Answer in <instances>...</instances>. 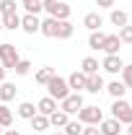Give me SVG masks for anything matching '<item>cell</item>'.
Instances as JSON below:
<instances>
[{"mask_svg": "<svg viewBox=\"0 0 132 135\" xmlns=\"http://www.w3.org/2000/svg\"><path fill=\"white\" fill-rule=\"evenodd\" d=\"M3 135H21L18 130H3Z\"/></svg>", "mask_w": 132, "mask_h": 135, "instance_id": "cell-36", "label": "cell"}, {"mask_svg": "<svg viewBox=\"0 0 132 135\" xmlns=\"http://www.w3.org/2000/svg\"><path fill=\"white\" fill-rule=\"evenodd\" d=\"M80 135H101V130H99V125H83Z\"/></svg>", "mask_w": 132, "mask_h": 135, "instance_id": "cell-34", "label": "cell"}, {"mask_svg": "<svg viewBox=\"0 0 132 135\" xmlns=\"http://www.w3.org/2000/svg\"><path fill=\"white\" fill-rule=\"evenodd\" d=\"M116 36H119V42H122V44H132V26H130V23H127V26H122Z\"/></svg>", "mask_w": 132, "mask_h": 135, "instance_id": "cell-32", "label": "cell"}, {"mask_svg": "<svg viewBox=\"0 0 132 135\" xmlns=\"http://www.w3.org/2000/svg\"><path fill=\"white\" fill-rule=\"evenodd\" d=\"M99 60L96 57H83V62H80V73H85V75H93V73H99Z\"/></svg>", "mask_w": 132, "mask_h": 135, "instance_id": "cell-22", "label": "cell"}, {"mask_svg": "<svg viewBox=\"0 0 132 135\" xmlns=\"http://www.w3.org/2000/svg\"><path fill=\"white\" fill-rule=\"evenodd\" d=\"M122 83L127 86V88H132V62L122 68Z\"/></svg>", "mask_w": 132, "mask_h": 135, "instance_id": "cell-33", "label": "cell"}, {"mask_svg": "<svg viewBox=\"0 0 132 135\" xmlns=\"http://www.w3.org/2000/svg\"><path fill=\"white\" fill-rule=\"evenodd\" d=\"M67 122H70V114H65L62 109H57V112L49 114V125H52V127H60V130H62Z\"/></svg>", "mask_w": 132, "mask_h": 135, "instance_id": "cell-19", "label": "cell"}, {"mask_svg": "<svg viewBox=\"0 0 132 135\" xmlns=\"http://www.w3.org/2000/svg\"><path fill=\"white\" fill-rule=\"evenodd\" d=\"M75 34V26L70 21H57V29H54V39H70Z\"/></svg>", "mask_w": 132, "mask_h": 135, "instance_id": "cell-13", "label": "cell"}, {"mask_svg": "<svg viewBox=\"0 0 132 135\" xmlns=\"http://www.w3.org/2000/svg\"><path fill=\"white\" fill-rule=\"evenodd\" d=\"M29 122H31V130H34V133H44V130L49 127V117H44V114H34Z\"/></svg>", "mask_w": 132, "mask_h": 135, "instance_id": "cell-21", "label": "cell"}, {"mask_svg": "<svg viewBox=\"0 0 132 135\" xmlns=\"http://www.w3.org/2000/svg\"><path fill=\"white\" fill-rule=\"evenodd\" d=\"M16 0H0V16H8V13H18L16 11Z\"/></svg>", "mask_w": 132, "mask_h": 135, "instance_id": "cell-30", "label": "cell"}, {"mask_svg": "<svg viewBox=\"0 0 132 135\" xmlns=\"http://www.w3.org/2000/svg\"><path fill=\"white\" fill-rule=\"evenodd\" d=\"M0 18H3V29H11V31L21 29V16L18 13H8V16H0Z\"/></svg>", "mask_w": 132, "mask_h": 135, "instance_id": "cell-26", "label": "cell"}, {"mask_svg": "<svg viewBox=\"0 0 132 135\" xmlns=\"http://www.w3.org/2000/svg\"><path fill=\"white\" fill-rule=\"evenodd\" d=\"M0 31H3V18H0Z\"/></svg>", "mask_w": 132, "mask_h": 135, "instance_id": "cell-40", "label": "cell"}, {"mask_svg": "<svg viewBox=\"0 0 132 135\" xmlns=\"http://www.w3.org/2000/svg\"><path fill=\"white\" fill-rule=\"evenodd\" d=\"M119 47H122L119 36H116V34H106V42H104L101 52H104V55H119Z\"/></svg>", "mask_w": 132, "mask_h": 135, "instance_id": "cell-12", "label": "cell"}, {"mask_svg": "<svg viewBox=\"0 0 132 135\" xmlns=\"http://www.w3.org/2000/svg\"><path fill=\"white\" fill-rule=\"evenodd\" d=\"M62 133H65V135H80V133H83V122H78V119H70L65 127H62Z\"/></svg>", "mask_w": 132, "mask_h": 135, "instance_id": "cell-29", "label": "cell"}, {"mask_svg": "<svg viewBox=\"0 0 132 135\" xmlns=\"http://www.w3.org/2000/svg\"><path fill=\"white\" fill-rule=\"evenodd\" d=\"M47 91H49L47 96H52L54 101H62V99L67 96V94H70V86H67V78H60V75H54V78H52L49 83H47Z\"/></svg>", "mask_w": 132, "mask_h": 135, "instance_id": "cell-4", "label": "cell"}, {"mask_svg": "<svg viewBox=\"0 0 132 135\" xmlns=\"http://www.w3.org/2000/svg\"><path fill=\"white\" fill-rule=\"evenodd\" d=\"M54 75H57L54 68H49V65H47V68H39V70H36V83H39V86H47Z\"/></svg>", "mask_w": 132, "mask_h": 135, "instance_id": "cell-20", "label": "cell"}, {"mask_svg": "<svg viewBox=\"0 0 132 135\" xmlns=\"http://www.w3.org/2000/svg\"><path fill=\"white\" fill-rule=\"evenodd\" d=\"M16 83H8V81H3V83H0V101H3V104H8V101H13L16 99Z\"/></svg>", "mask_w": 132, "mask_h": 135, "instance_id": "cell-15", "label": "cell"}, {"mask_svg": "<svg viewBox=\"0 0 132 135\" xmlns=\"http://www.w3.org/2000/svg\"><path fill=\"white\" fill-rule=\"evenodd\" d=\"M52 135H65V133H62V130H57V133H52Z\"/></svg>", "mask_w": 132, "mask_h": 135, "instance_id": "cell-39", "label": "cell"}, {"mask_svg": "<svg viewBox=\"0 0 132 135\" xmlns=\"http://www.w3.org/2000/svg\"><path fill=\"white\" fill-rule=\"evenodd\" d=\"M0 135H3V127H0Z\"/></svg>", "mask_w": 132, "mask_h": 135, "instance_id": "cell-41", "label": "cell"}, {"mask_svg": "<svg viewBox=\"0 0 132 135\" xmlns=\"http://www.w3.org/2000/svg\"><path fill=\"white\" fill-rule=\"evenodd\" d=\"M104 88L109 91V96H111V99H122V96H124V91H127V86L122 83V81H111V83L104 86Z\"/></svg>", "mask_w": 132, "mask_h": 135, "instance_id": "cell-23", "label": "cell"}, {"mask_svg": "<svg viewBox=\"0 0 132 135\" xmlns=\"http://www.w3.org/2000/svg\"><path fill=\"white\" fill-rule=\"evenodd\" d=\"M101 68H104L106 73L116 75V73H122L124 62H122V57H119V55H106V57H104V62H101Z\"/></svg>", "mask_w": 132, "mask_h": 135, "instance_id": "cell-8", "label": "cell"}, {"mask_svg": "<svg viewBox=\"0 0 132 135\" xmlns=\"http://www.w3.org/2000/svg\"><path fill=\"white\" fill-rule=\"evenodd\" d=\"M99 8H114V0H96Z\"/></svg>", "mask_w": 132, "mask_h": 135, "instance_id": "cell-35", "label": "cell"}, {"mask_svg": "<svg viewBox=\"0 0 132 135\" xmlns=\"http://www.w3.org/2000/svg\"><path fill=\"white\" fill-rule=\"evenodd\" d=\"M21 5L26 8V13H31V16H39L44 8H42V0H21Z\"/></svg>", "mask_w": 132, "mask_h": 135, "instance_id": "cell-28", "label": "cell"}, {"mask_svg": "<svg viewBox=\"0 0 132 135\" xmlns=\"http://www.w3.org/2000/svg\"><path fill=\"white\" fill-rule=\"evenodd\" d=\"M31 62H29V60H18L16 62V68H13V73H16V75H29V73H31Z\"/></svg>", "mask_w": 132, "mask_h": 135, "instance_id": "cell-31", "label": "cell"}, {"mask_svg": "<svg viewBox=\"0 0 132 135\" xmlns=\"http://www.w3.org/2000/svg\"><path fill=\"white\" fill-rule=\"evenodd\" d=\"M85 81H88V75L80 73V70H75V73L67 75V86H70V91H75V94L85 91Z\"/></svg>", "mask_w": 132, "mask_h": 135, "instance_id": "cell-7", "label": "cell"}, {"mask_svg": "<svg viewBox=\"0 0 132 135\" xmlns=\"http://www.w3.org/2000/svg\"><path fill=\"white\" fill-rule=\"evenodd\" d=\"M104 86H106L104 78H101L99 73H93V75H88V81H85V91H88V94H99Z\"/></svg>", "mask_w": 132, "mask_h": 135, "instance_id": "cell-17", "label": "cell"}, {"mask_svg": "<svg viewBox=\"0 0 132 135\" xmlns=\"http://www.w3.org/2000/svg\"><path fill=\"white\" fill-rule=\"evenodd\" d=\"M99 130H101V135H119L122 133V125L114 117H109V119H101L99 122Z\"/></svg>", "mask_w": 132, "mask_h": 135, "instance_id": "cell-10", "label": "cell"}, {"mask_svg": "<svg viewBox=\"0 0 132 135\" xmlns=\"http://www.w3.org/2000/svg\"><path fill=\"white\" fill-rule=\"evenodd\" d=\"M39 26H42V18H39V16H31V13L21 16V31L36 34V31H39Z\"/></svg>", "mask_w": 132, "mask_h": 135, "instance_id": "cell-9", "label": "cell"}, {"mask_svg": "<svg viewBox=\"0 0 132 135\" xmlns=\"http://www.w3.org/2000/svg\"><path fill=\"white\" fill-rule=\"evenodd\" d=\"M54 29H57V18L47 16L44 21H42V26H39V34L47 36V39H54Z\"/></svg>", "mask_w": 132, "mask_h": 135, "instance_id": "cell-16", "label": "cell"}, {"mask_svg": "<svg viewBox=\"0 0 132 135\" xmlns=\"http://www.w3.org/2000/svg\"><path fill=\"white\" fill-rule=\"evenodd\" d=\"M83 104H85V101H83V94H73V91H70L65 99L60 101V109H62L65 114H78L83 109Z\"/></svg>", "mask_w": 132, "mask_h": 135, "instance_id": "cell-6", "label": "cell"}, {"mask_svg": "<svg viewBox=\"0 0 132 135\" xmlns=\"http://www.w3.org/2000/svg\"><path fill=\"white\" fill-rule=\"evenodd\" d=\"M52 112H57V101L52 99V96L39 99V104H36V114H44V117H49Z\"/></svg>", "mask_w": 132, "mask_h": 135, "instance_id": "cell-11", "label": "cell"}, {"mask_svg": "<svg viewBox=\"0 0 132 135\" xmlns=\"http://www.w3.org/2000/svg\"><path fill=\"white\" fill-rule=\"evenodd\" d=\"M83 26H85L88 31H99L101 26H104V18H101L99 13H85V16H83Z\"/></svg>", "mask_w": 132, "mask_h": 135, "instance_id": "cell-14", "label": "cell"}, {"mask_svg": "<svg viewBox=\"0 0 132 135\" xmlns=\"http://www.w3.org/2000/svg\"><path fill=\"white\" fill-rule=\"evenodd\" d=\"M127 135H132V122H130V125H127Z\"/></svg>", "mask_w": 132, "mask_h": 135, "instance_id": "cell-38", "label": "cell"}, {"mask_svg": "<svg viewBox=\"0 0 132 135\" xmlns=\"http://www.w3.org/2000/svg\"><path fill=\"white\" fill-rule=\"evenodd\" d=\"M104 42H106V34L101 31H91V36H88V47H91V50H101V47H104Z\"/></svg>", "mask_w": 132, "mask_h": 135, "instance_id": "cell-25", "label": "cell"}, {"mask_svg": "<svg viewBox=\"0 0 132 135\" xmlns=\"http://www.w3.org/2000/svg\"><path fill=\"white\" fill-rule=\"evenodd\" d=\"M16 114L21 119H31L34 114H36V104H31V101H21L18 109H16Z\"/></svg>", "mask_w": 132, "mask_h": 135, "instance_id": "cell-18", "label": "cell"}, {"mask_svg": "<svg viewBox=\"0 0 132 135\" xmlns=\"http://www.w3.org/2000/svg\"><path fill=\"white\" fill-rule=\"evenodd\" d=\"M109 21H111L114 26H119V29H122V26H127V23H130V16H127V11L114 8V11H111V16H109Z\"/></svg>", "mask_w": 132, "mask_h": 135, "instance_id": "cell-24", "label": "cell"}, {"mask_svg": "<svg viewBox=\"0 0 132 135\" xmlns=\"http://www.w3.org/2000/svg\"><path fill=\"white\" fill-rule=\"evenodd\" d=\"M11 125H13V112H11L5 104H0V127H5V130H8Z\"/></svg>", "mask_w": 132, "mask_h": 135, "instance_id": "cell-27", "label": "cell"}, {"mask_svg": "<svg viewBox=\"0 0 132 135\" xmlns=\"http://www.w3.org/2000/svg\"><path fill=\"white\" fill-rule=\"evenodd\" d=\"M3 81H5V68L0 65V83H3Z\"/></svg>", "mask_w": 132, "mask_h": 135, "instance_id": "cell-37", "label": "cell"}, {"mask_svg": "<svg viewBox=\"0 0 132 135\" xmlns=\"http://www.w3.org/2000/svg\"><path fill=\"white\" fill-rule=\"evenodd\" d=\"M101 119H104V112L96 104H83V109L78 112V122H83V125H99Z\"/></svg>", "mask_w": 132, "mask_h": 135, "instance_id": "cell-5", "label": "cell"}, {"mask_svg": "<svg viewBox=\"0 0 132 135\" xmlns=\"http://www.w3.org/2000/svg\"><path fill=\"white\" fill-rule=\"evenodd\" d=\"M111 117L119 125H130L132 122V104L124 101V99H114V104H111Z\"/></svg>", "mask_w": 132, "mask_h": 135, "instance_id": "cell-2", "label": "cell"}, {"mask_svg": "<svg viewBox=\"0 0 132 135\" xmlns=\"http://www.w3.org/2000/svg\"><path fill=\"white\" fill-rule=\"evenodd\" d=\"M18 60H21V57H18L16 44H11V42H3V44H0V65L5 68V70H13Z\"/></svg>", "mask_w": 132, "mask_h": 135, "instance_id": "cell-3", "label": "cell"}, {"mask_svg": "<svg viewBox=\"0 0 132 135\" xmlns=\"http://www.w3.org/2000/svg\"><path fill=\"white\" fill-rule=\"evenodd\" d=\"M42 8L57 21H67L70 18V5L62 3V0H42Z\"/></svg>", "mask_w": 132, "mask_h": 135, "instance_id": "cell-1", "label": "cell"}]
</instances>
